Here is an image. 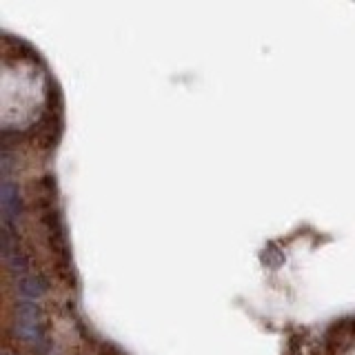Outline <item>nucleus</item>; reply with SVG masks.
<instances>
[{
    "label": "nucleus",
    "instance_id": "1",
    "mask_svg": "<svg viewBox=\"0 0 355 355\" xmlns=\"http://www.w3.org/2000/svg\"><path fill=\"white\" fill-rule=\"evenodd\" d=\"M62 96L42 56L3 34V158L18 169H45L62 136Z\"/></svg>",
    "mask_w": 355,
    "mask_h": 355
},
{
    "label": "nucleus",
    "instance_id": "2",
    "mask_svg": "<svg viewBox=\"0 0 355 355\" xmlns=\"http://www.w3.org/2000/svg\"><path fill=\"white\" fill-rule=\"evenodd\" d=\"M297 355H355V313L333 317L322 326L302 329Z\"/></svg>",
    "mask_w": 355,
    "mask_h": 355
}]
</instances>
